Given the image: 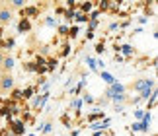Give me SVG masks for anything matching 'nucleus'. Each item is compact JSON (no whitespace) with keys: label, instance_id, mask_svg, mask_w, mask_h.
Listing matches in <instances>:
<instances>
[{"label":"nucleus","instance_id":"1","mask_svg":"<svg viewBox=\"0 0 158 136\" xmlns=\"http://www.w3.org/2000/svg\"><path fill=\"white\" fill-rule=\"evenodd\" d=\"M16 86L14 74H0V95H8Z\"/></svg>","mask_w":158,"mask_h":136},{"label":"nucleus","instance_id":"2","mask_svg":"<svg viewBox=\"0 0 158 136\" xmlns=\"http://www.w3.org/2000/svg\"><path fill=\"white\" fill-rule=\"evenodd\" d=\"M12 18H14V12L8 8V4L0 2V26H8L12 22Z\"/></svg>","mask_w":158,"mask_h":136},{"label":"nucleus","instance_id":"3","mask_svg":"<svg viewBox=\"0 0 158 136\" xmlns=\"http://www.w3.org/2000/svg\"><path fill=\"white\" fill-rule=\"evenodd\" d=\"M12 70H14V58L4 57L2 64H0V74H12Z\"/></svg>","mask_w":158,"mask_h":136},{"label":"nucleus","instance_id":"4","mask_svg":"<svg viewBox=\"0 0 158 136\" xmlns=\"http://www.w3.org/2000/svg\"><path fill=\"white\" fill-rule=\"evenodd\" d=\"M4 57H6V54H4V53H0V64H2V60H4Z\"/></svg>","mask_w":158,"mask_h":136}]
</instances>
